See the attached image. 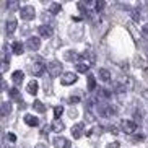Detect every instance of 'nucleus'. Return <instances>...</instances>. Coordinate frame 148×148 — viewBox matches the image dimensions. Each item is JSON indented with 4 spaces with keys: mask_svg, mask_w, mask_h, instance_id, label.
I'll return each instance as SVG.
<instances>
[{
    "mask_svg": "<svg viewBox=\"0 0 148 148\" xmlns=\"http://www.w3.org/2000/svg\"><path fill=\"white\" fill-rule=\"evenodd\" d=\"M36 148H46V147H44V145H38Z\"/></svg>",
    "mask_w": 148,
    "mask_h": 148,
    "instance_id": "nucleus-37",
    "label": "nucleus"
},
{
    "mask_svg": "<svg viewBox=\"0 0 148 148\" xmlns=\"http://www.w3.org/2000/svg\"><path fill=\"white\" fill-rule=\"evenodd\" d=\"M132 20H134V21H140V8L132 10Z\"/></svg>",
    "mask_w": 148,
    "mask_h": 148,
    "instance_id": "nucleus-27",
    "label": "nucleus"
},
{
    "mask_svg": "<svg viewBox=\"0 0 148 148\" xmlns=\"http://www.w3.org/2000/svg\"><path fill=\"white\" fill-rule=\"evenodd\" d=\"M51 129H52L54 132H62L64 129H65V124H64L60 119H56V121L51 124Z\"/></svg>",
    "mask_w": 148,
    "mask_h": 148,
    "instance_id": "nucleus-12",
    "label": "nucleus"
},
{
    "mask_svg": "<svg viewBox=\"0 0 148 148\" xmlns=\"http://www.w3.org/2000/svg\"><path fill=\"white\" fill-rule=\"evenodd\" d=\"M70 103H72V104H75V103H80V96H72V98H70Z\"/></svg>",
    "mask_w": 148,
    "mask_h": 148,
    "instance_id": "nucleus-33",
    "label": "nucleus"
},
{
    "mask_svg": "<svg viewBox=\"0 0 148 148\" xmlns=\"http://www.w3.org/2000/svg\"><path fill=\"white\" fill-rule=\"evenodd\" d=\"M47 69H49V75L52 77V78H56V77H59V75L62 73V65H60V62H57V60H52V62H49L47 64Z\"/></svg>",
    "mask_w": 148,
    "mask_h": 148,
    "instance_id": "nucleus-3",
    "label": "nucleus"
},
{
    "mask_svg": "<svg viewBox=\"0 0 148 148\" xmlns=\"http://www.w3.org/2000/svg\"><path fill=\"white\" fill-rule=\"evenodd\" d=\"M12 51H13V54H16V56L23 54V44L21 42H13L12 44Z\"/></svg>",
    "mask_w": 148,
    "mask_h": 148,
    "instance_id": "nucleus-20",
    "label": "nucleus"
},
{
    "mask_svg": "<svg viewBox=\"0 0 148 148\" xmlns=\"http://www.w3.org/2000/svg\"><path fill=\"white\" fill-rule=\"evenodd\" d=\"M62 112H64V108L62 106H57L56 109H54V116H56V119H59L62 116Z\"/></svg>",
    "mask_w": 148,
    "mask_h": 148,
    "instance_id": "nucleus-29",
    "label": "nucleus"
},
{
    "mask_svg": "<svg viewBox=\"0 0 148 148\" xmlns=\"http://www.w3.org/2000/svg\"><path fill=\"white\" fill-rule=\"evenodd\" d=\"M54 145H56V148H70L72 147L70 140L64 138V137H57V138L54 140Z\"/></svg>",
    "mask_w": 148,
    "mask_h": 148,
    "instance_id": "nucleus-10",
    "label": "nucleus"
},
{
    "mask_svg": "<svg viewBox=\"0 0 148 148\" xmlns=\"http://www.w3.org/2000/svg\"><path fill=\"white\" fill-rule=\"evenodd\" d=\"M7 140L13 143V142H16V135H15V134H7Z\"/></svg>",
    "mask_w": 148,
    "mask_h": 148,
    "instance_id": "nucleus-30",
    "label": "nucleus"
},
{
    "mask_svg": "<svg viewBox=\"0 0 148 148\" xmlns=\"http://www.w3.org/2000/svg\"><path fill=\"white\" fill-rule=\"evenodd\" d=\"M83 129H85V124H83V122H78L77 125L72 127V135H73V138H80V137H82Z\"/></svg>",
    "mask_w": 148,
    "mask_h": 148,
    "instance_id": "nucleus-11",
    "label": "nucleus"
},
{
    "mask_svg": "<svg viewBox=\"0 0 148 148\" xmlns=\"http://www.w3.org/2000/svg\"><path fill=\"white\" fill-rule=\"evenodd\" d=\"M16 26H18V23H16V20L15 18H10L8 21H7V26H5V31H7V34L8 36H12L16 31Z\"/></svg>",
    "mask_w": 148,
    "mask_h": 148,
    "instance_id": "nucleus-9",
    "label": "nucleus"
},
{
    "mask_svg": "<svg viewBox=\"0 0 148 148\" xmlns=\"http://www.w3.org/2000/svg\"><path fill=\"white\" fill-rule=\"evenodd\" d=\"M77 80H78V77H77L75 73H72V72H69V73H65L64 77H62V85H65V86L67 85H73Z\"/></svg>",
    "mask_w": 148,
    "mask_h": 148,
    "instance_id": "nucleus-8",
    "label": "nucleus"
},
{
    "mask_svg": "<svg viewBox=\"0 0 148 148\" xmlns=\"http://www.w3.org/2000/svg\"><path fill=\"white\" fill-rule=\"evenodd\" d=\"M38 88H39L38 82L33 80V82H29V85H28V93H29V95H36V93H38Z\"/></svg>",
    "mask_w": 148,
    "mask_h": 148,
    "instance_id": "nucleus-17",
    "label": "nucleus"
},
{
    "mask_svg": "<svg viewBox=\"0 0 148 148\" xmlns=\"http://www.w3.org/2000/svg\"><path fill=\"white\" fill-rule=\"evenodd\" d=\"M88 88H90V91H93L96 88V80H95V77L93 75H90L88 77Z\"/></svg>",
    "mask_w": 148,
    "mask_h": 148,
    "instance_id": "nucleus-23",
    "label": "nucleus"
},
{
    "mask_svg": "<svg viewBox=\"0 0 148 148\" xmlns=\"http://www.w3.org/2000/svg\"><path fill=\"white\" fill-rule=\"evenodd\" d=\"M10 49H8V46L5 44L3 46V64H7L8 65V59H10V52H8Z\"/></svg>",
    "mask_w": 148,
    "mask_h": 148,
    "instance_id": "nucleus-25",
    "label": "nucleus"
},
{
    "mask_svg": "<svg viewBox=\"0 0 148 148\" xmlns=\"http://www.w3.org/2000/svg\"><path fill=\"white\" fill-rule=\"evenodd\" d=\"M106 148H121V143L119 142H112V143H109Z\"/></svg>",
    "mask_w": 148,
    "mask_h": 148,
    "instance_id": "nucleus-31",
    "label": "nucleus"
},
{
    "mask_svg": "<svg viewBox=\"0 0 148 148\" xmlns=\"http://www.w3.org/2000/svg\"><path fill=\"white\" fill-rule=\"evenodd\" d=\"M142 33H143L145 36H148V23H145L143 26H142Z\"/></svg>",
    "mask_w": 148,
    "mask_h": 148,
    "instance_id": "nucleus-34",
    "label": "nucleus"
},
{
    "mask_svg": "<svg viewBox=\"0 0 148 148\" xmlns=\"http://www.w3.org/2000/svg\"><path fill=\"white\" fill-rule=\"evenodd\" d=\"M135 142H140V140H145V135H135L134 137Z\"/></svg>",
    "mask_w": 148,
    "mask_h": 148,
    "instance_id": "nucleus-35",
    "label": "nucleus"
},
{
    "mask_svg": "<svg viewBox=\"0 0 148 148\" xmlns=\"http://www.w3.org/2000/svg\"><path fill=\"white\" fill-rule=\"evenodd\" d=\"M49 129H51V125H46V127H44V129H42V135H47V134H49Z\"/></svg>",
    "mask_w": 148,
    "mask_h": 148,
    "instance_id": "nucleus-36",
    "label": "nucleus"
},
{
    "mask_svg": "<svg viewBox=\"0 0 148 148\" xmlns=\"http://www.w3.org/2000/svg\"><path fill=\"white\" fill-rule=\"evenodd\" d=\"M75 67H77V70H78V73H88V70H90V65L85 64V62H78Z\"/></svg>",
    "mask_w": 148,
    "mask_h": 148,
    "instance_id": "nucleus-18",
    "label": "nucleus"
},
{
    "mask_svg": "<svg viewBox=\"0 0 148 148\" xmlns=\"http://www.w3.org/2000/svg\"><path fill=\"white\" fill-rule=\"evenodd\" d=\"M114 90H116V93H125V90H127V88L124 86L122 83L116 82V83H114Z\"/></svg>",
    "mask_w": 148,
    "mask_h": 148,
    "instance_id": "nucleus-24",
    "label": "nucleus"
},
{
    "mask_svg": "<svg viewBox=\"0 0 148 148\" xmlns=\"http://www.w3.org/2000/svg\"><path fill=\"white\" fill-rule=\"evenodd\" d=\"M25 122H26L29 127H36L39 124V119L34 117V116H31V114H26V116H25Z\"/></svg>",
    "mask_w": 148,
    "mask_h": 148,
    "instance_id": "nucleus-13",
    "label": "nucleus"
},
{
    "mask_svg": "<svg viewBox=\"0 0 148 148\" xmlns=\"http://www.w3.org/2000/svg\"><path fill=\"white\" fill-rule=\"evenodd\" d=\"M10 112H12V104H10V103H7V101H5V103H2V109H0V114H2L3 117H7V116H8Z\"/></svg>",
    "mask_w": 148,
    "mask_h": 148,
    "instance_id": "nucleus-15",
    "label": "nucleus"
},
{
    "mask_svg": "<svg viewBox=\"0 0 148 148\" xmlns=\"http://www.w3.org/2000/svg\"><path fill=\"white\" fill-rule=\"evenodd\" d=\"M98 112L101 116H104V117H112L114 114H116V109L109 103H98Z\"/></svg>",
    "mask_w": 148,
    "mask_h": 148,
    "instance_id": "nucleus-1",
    "label": "nucleus"
},
{
    "mask_svg": "<svg viewBox=\"0 0 148 148\" xmlns=\"http://www.w3.org/2000/svg\"><path fill=\"white\" fill-rule=\"evenodd\" d=\"M44 69H46V65L42 64V60H36L31 65V73L34 75V77H41L44 73Z\"/></svg>",
    "mask_w": 148,
    "mask_h": 148,
    "instance_id": "nucleus-4",
    "label": "nucleus"
},
{
    "mask_svg": "<svg viewBox=\"0 0 148 148\" xmlns=\"http://www.w3.org/2000/svg\"><path fill=\"white\" fill-rule=\"evenodd\" d=\"M64 57H65L67 60H75L77 64H78V59H82V56H78L75 51H67V52L64 54Z\"/></svg>",
    "mask_w": 148,
    "mask_h": 148,
    "instance_id": "nucleus-14",
    "label": "nucleus"
},
{
    "mask_svg": "<svg viewBox=\"0 0 148 148\" xmlns=\"http://www.w3.org/2000/svg\"><path fill=\"white\" fill-rule=\"evenodd\" d=\"M20 16H21L25 21H31V20H34L36 12H34V8H33L31 5H26V7H21V10H20Z\"/></svg>",
    "mask_w": 148,
    "mask_h": 148,
    "instance_id": "nucleus-2",
    "label": "nucleus"
},
{
    "mask_svg": "<svg viewBox=\"0 0 148 148\" xmlns=\"http://www.w3.org/2000/svg\"><path fill=\"white\" fill-rule=\"evenodd\" d=\"M49 10H51V13L52 15H57L62 10V7H60V3H51V8Z\"/></svg>",
    "mask_w": 148,
    "mask_h": 148,
    "instance_id": "nucleus-22",
    "label": "nucleus"
},
{
    "mask_svg": "<svg viewBox=\"0 0 148 148\" xmlns=\"http://www.w3.org/2000/svg\"><path fill=\"white\" fill-rule=\"evenodd\" d=\"M99 78L103 82H111V72L108 69H99Z\"/></svg>",
    "mask_w": 148,
    "mask_h": 148,
    "instance_id": "nucleus-16",
    "label": "nucleus"
},
{
    "mask_svg": "<svg viewBox=\"0 0 148 148\" xmlns=\"http://www.w3.org/2000/svg\"><path fill=\"white\" fill-rule=\"evenodd\" d=\"M10 96H12L13 99H16V101H21V98H20V93H18V90H15V88H12V90H10Z\"/></svg>",
    "mask_w": 148,
    "mask_h": 148,
    "instance_id": "nucleus-28",
    "label": "nucleus"
},
{
    "mask_svg": "<svg viewBox=\"0 0 148 148\" xmlns=\"http://www.w3.org/2000/svg\"><path fill=\"white\" fill-rule=\"evenodd\" d=\"M7 7H8V8H18V2H8V3H7Z\"/></svg>",
    "mask_w": 148,
    "mask_h": 148,
    "instance_id": "nucleus-32",
    "label": "nucleus"
},
{
    "mask_svg": "<svg viewBox=\"0 0 148 148\" xmlns=\"http://www.w3.org/2000/svg\"><path fill=\"white\" fill-rule=\"evenodd\" d=\"M23 77H25V75H23L21 70H18V72H13V75H12V78H13V82L16 83V85H20V83L23 82Z\"/></svg>",
    "mask_w": 148,
    "mask_h": 148,
    "instance_id": "nucleus-19",
    "label": "nucleus"
},
{
    "mask_svg": "<svg viewBox=\"0 0 148 148\" xmlns=\"http://www.w3.org/2000/svg\"><path fill=\"white\" fill-rule=\"evenodd\" d=\"M121 129L125 132V134H134V132L137 130V124H135L134 121H122Z\"/></svg>",
    "mask_w": 148,
    "mask_h": 148,
    "instance_id": "nucleus-6",
    "label": "nucleus"
},
{
    "mask_svg": "<svg viewBox=\"0 0 148 148\" xmlns=\"http://www.w3.org/2000/svg\"><path fill=\"white\" fill-rule=\"evenodd\" d=\"M38 31H39V36H41V38H44V39L52 38V34H54L52 26H49V25H41V26L38 28Z\"/></svg>",
    "mask_w": 148,
    "mask_h": 148,
    "instance_id": "nucleus-5",
    "label": "nucleus"
},
{
    "mask_svg": "<svg viewBox=\"0 0 148 148\" xmlns=\"http://www.w3.org/2000/svg\"><path fill=\"white\" fill-rule=\"evenodd\" d=\"M39 46H41V41H39V38H36V36H31L29 39L26 41V47L31 49V51H38Z\"/></svg>",
    "mask_w": 148,
    "mask_h": 148,
    "instance_id": "nucleus-7",
    "label": "nucleus"
},
{
    "mask_svg": "<svg viewBox=\"0 0 148 148\" xmlns=\"http://www.w3.org/2000/svg\"><path fill=\"white\" fill-rule=\"evenodd\" d=\"M106 3L104 2H95V8H96V13H101L103 10H104Z\"/></svg>",
    "mask_w": 148,
    "mask_h": 148,
    "instance_id": "nucleus-26",
    "label": "nucleus"
},
{
    "mask_svg": "<svg viewBox=\"0 0 148 148\" xmlns=\"http://www.w3.org/2000/svg\"><path fill=\"white\" fill-rule=\"evenodd\" d=\"M33 108H34V111H38V112H41V114L46 112V109H47L41 101H34V103H33Z\"/></svg>",
    "mask_w": 148,
    "mask_h": 148,
    "instance_id": "nucleus-21",
    "label": "nucleus"
}]
</instances>
